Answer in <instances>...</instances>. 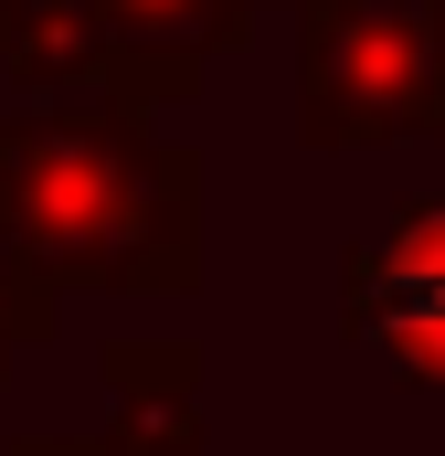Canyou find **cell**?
Instances as JSON below:
<instances>
[{"label": "cell", "instance_id": "3957f363", "mask_svg": "<svg viewBox=\"0 0 445 456\" xmlns=\"http://www.w3.org/2000/svg\"><path fill=\"white\" fill-rule=\"evenodd\" d=\"M350 340L414 382H445V202H403L350 255Z\"/></svg>", "mask_w": 445, "mask_h": 456}, {"label": "cell", "instance_id": "277c9868", "mask_svg": "<svg viewBox=\"0 0 445 456\" xmlns=\"http://www.w3.org/2000/svg\"><path fill=\"white\" fill-rule=\"evenodd\" d=\"M85 11H107L117 32H138V43H202L222 21V0H85Z\"/></svg>", "mask_w": 445, "mask_h": 456}, {"label": "cell", "instance_id": "6da1fadb", "mask_svg": "<svg viewBox=\"0 0 445 456\" xmlns=\"http://www.w3.org/2000/svg\"><path fill=\"white\" fill-rule=\"evenodd\" d=\"M149 149L127 138H32L21 159H0L11 191V233L43 265H85V276H127L117 244L149 233Z\"/></svg>", "mask_w": 445, "mask_h": 456}, {"label": "cell", "instance_id": "5b68a950", "mask_svg": "<svg viewBox=\"0 0 445 456\" xmlns=\"http://www.w3.org/2000/svg\"><path fill=\"white\" fill-rule=\"evenodd\" d=\"M11 340H21V308H11V287H0V350H11Z\"/></svg>", "mask_w": 445, "mask_h": 456}, {"label": "cell", "instance_id": "7a4b0ae2", "mask_svg": "<svg viewBox=\"0 0 445 456\" xmlns=\"http://www.w3.org/2000/svg\"><path fill=\"white\" fill-rule=\"evenodd\" d=\"M425 11L414 0H319V64H308V96L297 127L308 138H382L403 127L425 96Z\"/></svg>", "mask_w": 445, "mask_h": 456}]
</instances>
